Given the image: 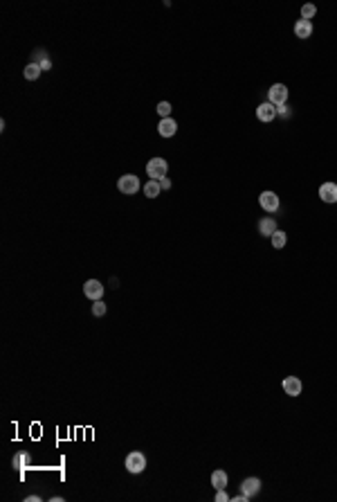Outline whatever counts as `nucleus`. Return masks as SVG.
<instances>
[{
    "instance_id": "4be33fe9",
    "label": "nucleus",
    "mask_w": 337,
    "mask_h": 502,
    "mask_svg": "<svg viewBox=\"0 0 337 502\" xmlns=\"http://www.w3.org/2000/svg\"><path fill=\"white\" fill-rule=\"evenodd\" d=\"M106 304L104 302H101V299H97L95 304H92V315H97V318H101V315H106Z\"/></svg>"
},
{
    "instance_id": "f257e3e1",
    "label": "nucleus",
    "mask_w": 337,
    "mask_h": 502,
    "mask_svg": "<svg viewBox=\"0 0 337 502\" xmlns=\"http://www.w3.org/2000/svg\"><path fill=\"white\" fill-rule=\"evenodd\" d=\"M167 171H168V165L164 158H151V160L146 162V174L151 180H162V178H167Z\"/></svg>"
},
{
    "instance_id": "bb28decb",
    "label": "nucleus",
    "mask_w": 337,
    "mask_h": 502,
    "mask_svg": "<svg viewBox=\"0 0 337 502\" xmlns=\"http://www.w3.org/2000/svg\"><path fill=\"white\" fill-rule=\"evenodd\" d=\"M25 500H27V502H41V496H27Z\"/></svg>"
},
{
    "instance_id": "aec40b11",
    "label": "nucleus",
    "mask_w": 337,
    "mask_h": 502,
    "mask_svg": "<svg viewBox=\"0 0 337 502\" xmlns=\"http://www.w3.org/2000/svg\"><path fill=\"white\" fill-rule=\"evenodd\" d=\"M315 14H317V7H315V5H310V2L301 7V18H304V21H310V18L315 16Z\"/></svg>"
},
{
    "instance_id": "f03ea898",
    "label": "nucleus",
    "mask_w": 337,
    "mask_h": 502,
    "mask_svg": "<svg viewBox=\"0 0 337 502\" xmlns=\"http://www.w3.org/2000/svg\"><path fill=\"white\" fill-rule=\"evenodd\" d=\"M126 471L128 473H133V475H137V473H144V469H146V457H144V453H140V450H133V453L126 455Z\"/></svg>"
},
{
    "instance_id": "ddd939ff",
    "label": "nucleus",
    "mask_w": 337,
    "mask_h": 502,
    "mask_svg": "<svg viewBox=\"0 0 337 502\" xmlns=\"http://www.w3.org/2000/svg\"><path fill=\"white\" fill-rule=\"evenodd\" d=\"M258 232L263 236H272L274 232H277V221L272 219V216H265V219L258 221Z\"/></svg>"
},
{
    "instance_id": "1a4fd4ad",
    "label": "nucleus",
    "mask_w": 337,
    "mask_h": 502,
    "mask_svg": "<svg viewBox=\"0 0 337 502\" xmlns=\"http://www.w3.org/2000/svg\"><path fill=\"white\" fill-rule=\"evenodd\" d=\"M158 133L162 135V138H173V135L178 133V122H175L173 118H164L162 122L158 124Z\"/></svg>"
},
{
    "instance_id": "39448f33",
    "label": "nucleus",
    "mask_w": 337,
    "mask_h": 502,
    "mask_svg": "<svg viewBox=\"0 0 337 502\" xmlns=\"http://www.w3.org/2000/svg\"><path fill=\"white\" fill-rule=\"evenodd\" d=\"M104 284L99 282V279H88V282L84 284V295L88 299H92V302H97V299L104 297Z\"/></svg>"
},
{
    "instance_id": "9d476101",
    "label": "nucleus",
    "mask_w": 337,
    "mask_h": 502,
    "mask_svg": "<svg viewBox=\"0 0 337 502\" xmlns=\"http://www.w3.org/2000/svg\"><path fill=\"white\" fill-rule=\"evenodd\" d=\"M256 118L261 119V122H272V119L277 118V106H272L270 102L261 104V106L256 108Z\"/></svg>"
},
{
    "instance_id": "f8f14e48",
    "label": "nucleus",
    "mask_w": 337,
    "mask_h": 502,
    "mask_svg": "<svg viewBox=\"0 0 337 502\" xmlns=\"http://www.w3.org/2000/svg\"><path fill=\"white\" fill-rule=\"evenodd\" d=\"M227 484H229V477H227L225 471H214L211 473V486L216 489V491H221V489H227Z\"/></svg>"
},
{
    "instance_id": "412c9836",
    "label": "nucleus",
    "mask_w": 337,
    "mask_h": 502,
    "mask_svg": "<svg viewBox=\"0 0 337 502\" xmlns=\"http://www.w3.org/2000/svg\"><path fill=\"white\" fill-rule=\"evenodd\" d=\"M155 111H158V115H160L162 119H164V118H171V104H168V102H160Z\"/></svg>"
},
{
    "instance_id": "4468645a",
    "label": "nucleus",
    "mask_w": 337,
    "mask_h": 502,
    "mask_svg": "<svg viewBox=\"0 0 337 502\" xmlns=\"http://www.w3.org/2000/svg\"><path fill=\"white\" fill-rule=\"evenodd\" d=\"M29 464H32V457H29V453H16L14 457H11V466H14L16 471L29 469Z\"/></svg>"
},
{
    "instance_id": "2eb2a0df",
    "label": "nucleus",
    "mask_w": 337,
    "mask_h": 502,
    "mask_svg": "<svg viewBox=\"0 0 337 502\" xmlns=\"http://www.w3.org/2000/svg\"><path fill=\"white\" fill-rule=\"evenodd\" d=\"M295 34L299 38H310L312 34V23L310 21H304V18H299V21L295 23Z\"/></svg>"
},
{
    "instance_id": "a878e982",
    "label": "nucleus",
    "mask_w": 337,
    "mask_h": 502,
    "mask_svg": "<svg viewBox=\"0 0 337 502\" xmlns=\"http://www.w3.org/2000/svg\"><path fill=\"white\" fill-rule=\"evenodd\" d=\"M277 113H281V115H285V118L290 115V113H288V106H279V108H277Z\"/></svg>"
},
{
    "instance_id": "5701e85b",
    "label": "nucleus",
    "mask_w": 337,
    "mask_h": 502,
    "mask_svg": "<svg viewBox=\"0 0 337 502\" xmlns=\"http://www.w3.org/2000/svg\"><path fill=\"white\" fill-rule=\"evenodd\" d=\"M216 502H229V496L225 493V489H221V491H216Z\"/></svg>"
},
{
    "instance_id": "393cba45",
    "label": "nucleus",
    "mask_w": 337,
    "mask_h": 502,
    "mask_svg": "<svg viewBox=\"0 0 337 502\" xmlns=\"http://www.w3.org/2000/svg\"><path fill=\"white\" fill-rule=\"evenodd\" d=\"M232 500H234V502H248V500H250V496H248V493H241V496L232 498Z\"/></svg>"
},
{
    "instance_id": "b1692460",
    "label": "nucleus",
    "mask_w": 337,
    "mask_h": 502,
    "mask_svg": "<svg viewBox=\"0 0 337 502\" xmlns=\"http://www.w3.org/2000/svg\"><path fill=\"white\" fill-rule=\"evenodd\" d=\"M160 187H162V192L164 189H171V180H168V178H162V180H160Z\"/></svg>"
},
{
    "instance_id": "6ab92c4d",
    "label": "nucleus",
    "mask_w": 337,
    "mask_h": 502,
    "mask_svg": "<svg viewBox=\"0 0 337 502\" xmlns=\"http://www.w3.org/2000/svg\"><path fill=\"white\" fill-rule=\"evenodd\" d=\"M270 239H272V246L277 248V250H281V248L288 243V236H285V232H281V230H277L272 236H270Z\"/></svg>"
},
{
    "instance_id": "423d86ee",
    "label": "nucleus",
    "mask_w": 337,
    "mask_h": 502,
    "mask_svg": "<svg viewBox=\"0 0 337 502\" xmlns=\"http://www.w3.org/2000/svg\"><path fill=\"white\" fill-rule=\"evenodd\" d=\"M258 203H261V207H263L265 212H277V209H279V196L274 192H263L258 196Z\"/></svg>"
},
{
    "instance_id": "9b49d317",
    "label": "nucleus",
    "mask_w": 337,
    "mask_h": 502,
    "mask_svg": "<svg viewBox=\"0 0 337 502\" xmlns=\"http://www.w3.org/2000/svg\"><path fill=\"white\" fill-rule=\"evenodd\" d=\"M241 491H243V493H248L250 498L256 496V493L261 491V480H258V477H248V480H243Z\"/></svg>"
},
{
    "instance_id": "20e7f679",
    "label": "nucleus",
    "mask_w": 337,
    "mask_h": 502,
    "mask_svg": "<svg viewBox=\"0 0 337 502\" xmlns=\"http://www.w3.org/2000/svg\"><path fill=\"white\" fill-rule=\"evenodd\" d=\"M117 189H119L121 194L133 196V194L140 192V178L133 176V174H126V176H121L119 180H117Z\"/></svg>"
},
{
    "instance_id": "dca6fc26",
    "label": "nucleus",
    "mask_w": 337,
    "mask_h": 502,
    "mask_svg": "<svg viewBox=\"0 0 337 502\" xmlns=\"http://www.w3.org/2000/svg\"><path fill=\"white\" fill-rule=\"evenodd\" d=\"M34 59H36V63L41 65L43 72L52 70V59H50V54H45V50H43V48H38L36 52H34Z\"/></svg>"
},
{
    "instance_id": "a211bd4d",
    "label": "nucleus",
    "mask_w": 337,
    "mask_h": 502,
    "mask_svg": "<svg viewBox=\"0 0 337 502\" xmlns=\"http://www.w3.org/2000/svg\"><path fill=\"white\" fill-rule=\"evenodd\" d=\"M41 65L36 63V61H32V63H27L25 65V72H23V75H25V79H29V81H34V79H38V77H41Z\"/></svg>"
},
{
    "instance_id": "7ed1b4c3",
    "label": "nucleus",
    "mask_w": 337,
    "mask_h": 502,
    "mask_svg": "<svg viewBox=\"0 0 337 502\" xmlns=\"http://www.w3.org/2000/svg\"><path fill=\"white\" fill-rule=\"evenodd\" d=\"M268 102L277 108L285 106V102H288V88H285L283 84H274L268 90Z\"/></svg>"
},
{
    "instance_id": "0eeeda50",
    "label": "nucleus",
    "mask_w": 337,
    "mask_h": 502,
    "mask_svg": "<svg viewBox=\"0 0 337 502\" xmlns=\"http://www.w3.org/2000/svg\"><path fill=\"white\" fill-rule=\"evenodd\" d=\"M281 387H283V392H285L288 396H299L301 390H304V385H301V379H297V376H288V379H283Z\"/></svg>"
},
{
    "instance_id": "f3484780",
    "label": "nucleus",
    "mask_w": 337,
    "mask_h": 502,
    "mask_svg": "<svg viewBox=\"0 0 337 502\" xmlns=\"http://www.w3.org/2000/svg\"><path fill=\"white\" fill-rule=\"evenodd\" d=\"M142 189H144V196H146V198H158L160 194H162V187H160V180H148Z\"/></svg>"
},
{
    "instance_id": "6e6552de",
    "label": "nucleus",
    "mask_w": 337,
    "mask_h": 502,
    "mask_svg": "<svg viewBox=\"0 0 337 502\" xmlns=\"http://www.w3.org/2000/svg\"><path fill=\"white\" fill-rule=\"evenodd\" d=\"M319 198L324 203H337V182H324L319 187Z\"/></svg>"
}]
</instances>
